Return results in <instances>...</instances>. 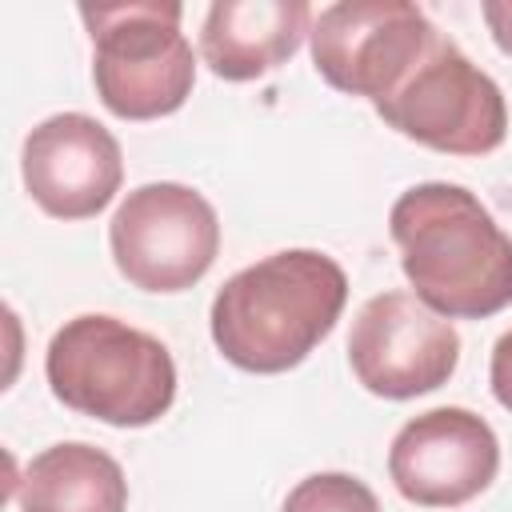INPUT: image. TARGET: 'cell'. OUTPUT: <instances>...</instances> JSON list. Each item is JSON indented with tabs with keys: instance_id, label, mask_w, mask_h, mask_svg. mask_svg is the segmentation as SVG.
<instances>
[{
	"instance_id": "6da1fadb",
	"label": "cell",
	"mask_w": 512,
	"mask_h": 512,
	"mask_svg": "<svg viewBox=\"0 0 512 512\" xmlns=\"http://www.w3.org/2000/svg\"><path fill=\"white\" fill-rule=\"evenodd\" d=\"M388 232L416 300L444 320H484L512 304V236L464 184H412Z\"/></svg>"
},
{
	"instance_id": "7a4b0ae2",
	"label": "cell",
	"mask_w": 512,
	"mask_h": 512,
	"mask_svg": "<svg viewBox=\"0 0 512 512\" xmlns=\"http://www.w3.org/2000/svg\"><path fill=\"white\" fill-rule=\"evenodd\" d=\"M348 300L344 268L316 248L272 252L236 276L212 300V344L244 372L276 376L308 360L336 328Z\"/></svg>"
},
{
	"instance_id": "3957f363",
	"label": "cell",
	"mask_w": 512,
	"mask_h": 512,
	"mask_svg": "<svg viewBox=\"0 0 512 512\" xmlns=\"http://www.w3.org/2000/svg\"><path fill=\"white\" fill-rule=\"evenodd\" d=\"M44 376L52 396L112 428H148L176 400L172 352L104 312L64 320L44 352Z\"/></svg>"
},
{
	"instance_id": "277c9868",
	"label": "cell",
	"mask_w": 512,
	"mask_h": 512,
	"mask_svg": "<svg viewBox=\"0 0 512 512\" xmlns=\"http://www.w3.org/2000/svg\"><path fill=\"white\" fill-rule=\"evenodd\" d=\"M92 36V84L100 104L120 120H156L184 108L196 84V56L180 32L176 0L84 4Z\"/></svg>"
},
{
	"instance_id": "5b68a950",
	"label": "cell",
	"mask_w": 512,
	"mask_h": 512,
	"mask_svg": "<svg viewBox=\"0 0 512 512\" xmlns=\"http://www.w3.org/2000/svg\"><path fill=\"white\" fill-rule=\"evenodd\" d=\"M372 108L400 136L448 156H488L508 136V104L500 84L444 32Z\"/></svg>"
},
{
	"instance_id": "8992f818",
	"label": "cell",
	"mask_w": 512,
	"mask_h": 512,
	"mask_svg": "<svg viewBox=\"0 0 512 512\" xmlns=\"http://www.w3.org/2000/svg\"><path fill=\"white\" fill-rule=\"evenodd\" d=\"M120 276L144 292H184L220 252L216 208L188 184L156 180L132 188L108 224Z\"/></svg>"
},
{
	"instance_id": "52a82bcc",
	"label": "cell",
	"mask_w": 512,
	"mask_h": 512,
	"mask_svg": "<svg viewBox=\"0 0 512 512\" xmlns=\"http://www.w3.org/2000/svg\"><path fill=\"white\" fill-rule=\"evenodd\" d=\"M440 28L408 0H340L312 16V64L348 96L384 100L436 44Z\"/></svg>"
},
{
	"instance_id": "ba28073f",
	"label": "cell",
	"mask_w": 512,
	"mask_h": 512,
	"mask_svg": "<svg viewBox=\"0 0 512 512\" xmlns=\"http://www.w3.org/2000/svg\"><path fill=\"white\" fill-rule=\"evenodd\" d=\"M348 364L372 396L412 400L448 384L460 364V332L416 292H380L352 320Z\"/></svg>"
},
{
	"instance_id": "9c48e42d",
	"label": "cell",
	"mask_w": 512,
	"mask_h": 512,
	"mask_svg": "<svg viewBox=\"0 0 512 512\" xmlns=\"http://www.w3.org/2000/svg\"><path fill=\"white\" fill-rule=\"evenodd\" d=\"M500 472V440L472 408H428L412 416L392 448L388 476L396 492L420 508H460L476 500Z\"/></svg>"
},
{
	"instance_id": "30bf717a",
	"label": "cell",
	"mask_w": 512,
	"mask_h": 512,
	"mask_svg": "<svg viewBox=\"0 0 512 512\" xmlns=\"http://www.w3.org/2000/svg\"><path fill=\"white\" fill-rule=\"evenodd\" d=\"M20 172L28 196L56 220H88L112 204L124 180L116 136L84 112H56L24 136Z\"/></svg>"
},
{
	"instance_id": "8fae6325",
	"label": "cell",
	"mask_w": 512,
	"mask_h": 512,
	"mask_svg": "<svg viewBox=\"0 0 512 512\" xmlns=\"http://www.w3.org/2000/svg\"><path fill=\"white\" fill-rule=\"evenodd\" d=\"M304 0H216L200 24V56L220 80H256L296 56L312 32Z\"/></svg>"
},
{
	"instance_id": "7c38bea8",
	"label": "cell",
	"mask_w": 512,
	"mask_h": 512,
	"mask_svg": "<svg viewBox=\"0 0 512 512\" xmlns=\"http://www.w3.org/2000/svg\"><path fill=\"white\" fill-rule=\"evenodd\" d=\"M16 500L20 512H128V480L104 448L64 440L32 456Z\"/></svg>"
},
{
	"instance_id": "4fadbf2b",
	"label": "cell",
	"mask_w": 512,
	"mask_h": 512,
	"mask_svg": "<svg viewBox=\"0 0 512 512\" xmlns=\"http://www.w3.org/2000/svg\"><path fill=\"white\" fill-rule=\"evenodd\" d=\"M280 512H380V500L348 472H312L284 496Z\"/></svg>"
},
{
	"instance_id": "5bb4252c",
	"label": "cell",
	"mask_w": 512,
	"mask_h": 512,
	"mask_svg": "<svg viewBox=\"0 0 512 512\" xmlns=\"http://www.w3.org/2000/svg\"><path fill=\"white\" fill-rule=\"evenodd\" d=\"M488 380H492V396L512 412V328H508V332L496 340V348H492Z\"/></svg>"
},
{
	"instance_id": "9a60e30c",
	"label": "cell",
	"mask_w": 512,
	"mask_h": 512,
	"mask_svg": "<svg viewBox=\"0 0 512 512\" xmlns=\"http://www.w3.org/2000/svg\"><path fill=\"white\" fill-rule=\"evenodd\" d=\"M480 12H484V24H488L496 48L504 56H512V0H488Z\"/></svg>"
}]
</instances>
